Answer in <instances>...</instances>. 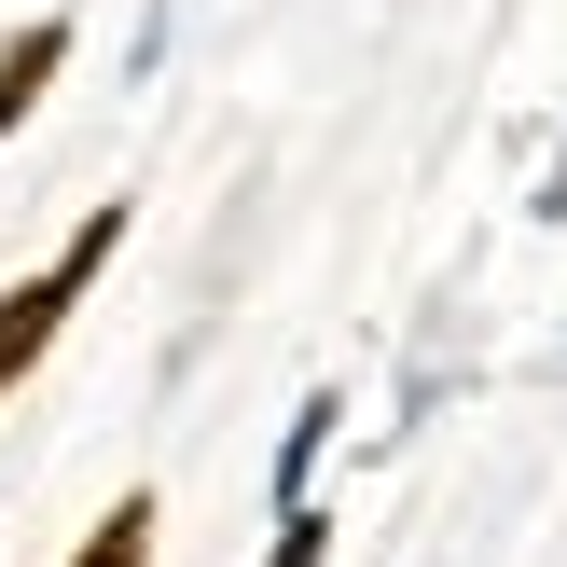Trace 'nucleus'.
<instances>
[{
  "instance_id": "nucleus-1",
  "label": "nucleus",
  "mask_w": 567,
  "mask_h": 567,
  "mask_svg": "<svg viewBox=\"0 0 567 567\" xmlns=\"http://www.w3.org/2000/svg\"><path fill=\"white\" fill-rule=\"evenodd\" d=\"M111 249H125V208H83L70 236H55V264L0 291V402H14V388H28V374L55 360V332H70V305H83V291L111 277Z\"/></svg>"
},
{
  "instance_id": "nucleus-2",
  "label": "nucleus",
  "mask_w": 567,
  "mask_h": 567,
  "mask_svg": "<svg viewBox=\"0 0 567 567\" xmlns=\"http://www.w3.org/2000/svg\"><path fill=\"white\" fill-rule=\"evenodd\" d=\"M55 70H70V14H28L14 42H0V138H14L28 111L55 97Z\"/></svg>"
},
{
  "instance_id": "nucleus-3",
  "label": "nucleus",
  "mask_w": 567,
  "mask_h": 567,
  "mask_svg": "<svg viewBox=\"0 0 567 567\" xmlns=\"http://www.w3.org/2000/svg\"><path fill=\"white\" fill-rule=\"evenodd\" d=\"M153 526H166V513H153V485H138V498H111V513L83 526V554H70V567H153Z\"/></svg>"
},
{
  "instance_id": "nucleus-4",
  "label": "nucleus",
  "mask_w": 567,
  "mask_h": 567,
  "mask_svg": "<svg viewBox=\"0 0 567 567\" xmlns=\"http://www.w3.org/2000/svg\"><path fill=\"white\" fill-rule=\"evenodd\" d=\"M332 415H347V402H305L291 415V443H277V513H305V471L332 457Z\"/></svg>"
},
{
  "instance_id": "nucleus-5",
  "label": "nucleus",
  "mask_w": 567,
  "mask_h": 567,
  "mask_svg": "<svg viewBox=\"0 0 567 567\" xmlns=\"http://www.w3.org/2000/svg\"><path fill=\"white\" fill-rule=\"evenodd\" d=\"M264 567H332V513H319V498L277 513V554H264Z\"/></svg>"
}]
</instances>
